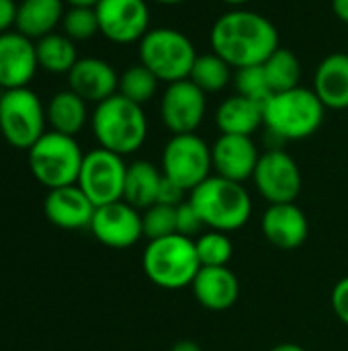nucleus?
Here are the masks:
<instances>
[{
	"instance_id": "34",
	"label": "nucleus",
	"mask_w": 348,
	"mask_h": 351,
	"mask_svg": "<svg viewBox=\"0 0 348 351\" xmlns=\"http://www.w3.org/2000/svg\"><path fill=\"white\" fill-rule=\"evenodd\" d=\"M203 220L199 218L197 210L187 202H183L180 206H176V234H183L187 239H195L199 237V230L203 228Z\"/></svg>"
},
{
	"instance_id": "38",
	"label": "nucleus",
	"mask_w": 348,
	"mask_h": 351,
	"mask_svg": "<svg viewBox=\"0 0 348 351\" xmlns=\"http://www.w3.org/2000/svg\"><path fill=\"white\" fill-rule=\"evenodd\" d=\"M332 10L338 21L348 25V0H332Z\"/></svg>"
},
{
	"instance_id": "43",
	"label": "nucleus",
	"mask_w": 348,
	"mask_h": 351,
	"mask_svg": "<svg viewBox=\"0 0 348 351\" xmlns=\"http://www.w3.org/2000/svg\"><path fill=\"white\" fill-rule=\"evenodd\" d=\"M150 2L164 4V6H174V4H183V2H187V0H150Z\"/></svg>"
},
{
	"instance_id": "20",
	"label": "nucleus",
	"mask_w": 348,
	"mask_h": 351,
	"mask_svg": "<svg viewBox=\"0 0 348 351\" xmlns=\"http://www.w3.org/2000/svg\"><path fill=\"white\" fill-rule=\"evenodd\" d=\"M195 300L211 311L224 313L238 302L240 296V282L236 274L226 267H201L191 284Z\"/></svg>"
},
{
	"instance_id": "1",
	"label": "nucleus",
	"mask_w": 348,
	"mask_h": 351,
	"mask_svg": "<svg viewBox=\"0 0 348 351\" xmlns=\"http://www.w3.org/2000/svg\"><path fill=\"white\" fill-rule=\"evenodd\" d=\"M211 51L234 70L260 66L281 45L279 31L265 14L248 8H230L215 19L209 31Z\"/></svg>"
},
{
	"instance_id": "25",
	"label": "nucleus",
	"mask_w": 348,
	"mask_h": 351,
	"mask_svg": "<svg viewBox=\"0 0 348 351\" xmlns=\"http://www.w3.org/2000/svg\"><path fill=\"white\" fill-rule=\"evenodd\" d=\"M45 115L51 125V132L74 138L86 125L88 109H86V101L68 88L51 97V101L45 107Z\"/></svg>"
},
{
	"instance_id": "19",
	"label": "nucleus",
	"mask_w": 348,
	"mask_h": 351,
	"mask_svg": "<svg viewBox=\"0 0 348 351\" xmlns=\"http://www.w3.org/2000/svg\"><path fill=\"white\" fill-rule=\"evenodd\" d=\"M94 210V204L78 185L49 189L43 202V212L47 220L64 230H80L86 226L90 228Z\"/></svg>"
},
{
	"instance_id": "10",
	"label": "nucleus",
	"mask_w": 348,
	"mask_h": 351,
	"mask_svg": "<svg viewBox=\"0 0 348 351\" xmlns=\"http://www.w3.org/2000/svg\"><path fill=\"white\" fill-rule=\"evenodd\" d=\"M125 175L127 165L123 162V156L98 146L84 154L76 185L86 193L94 208H101L123 199Z\"/></svg>"
},
{
	"instance_id": "29",
	"label": "nucleus",
	"mask_w": 348,
	"mask_h": 351,
	"mask_svg": "<svg viewBox=\"0 0 348 351\" xmlns=\"http://www.w3.org/2000/svg\"><path fill=\"white\" fill-rule=\"evenodd\" d=\"M158 84H160V80L144 64H135V66H129L119 76V90L117 93L144 107L148 101H152L156 97Z\"/></svg>"
},
{
	"instance_id": "23",
	"label": "nucleus",
	"mask_w": 348,
	"mask_h": 351,
	"mask_svg": "<svg viewBox=\"0 0 348 351\" xmlns=\"http://www.w3.org/2000/svg\"><path fill=\"white\" fill-rule=\"evenodd\" d=\"M64 14V0H23L14 27L29 39H41L55 31Z\"/></svg>"
},
{
	"instance_id": "30",
	"label": "nucleus",
	"mask_w": 348,
	"mask_h": 351,
	"mask_svg": "<svg viewBox=\"0 0 348 351\" xmlns=\"http://www.w3.org/2000/svg\"><path fill=\"white\" fill-rule=\"evenodd\" d=\"M201 267H226L234 255V243L226 232L209 230L195 239Z\"/></svg>"
},
{
	"instance_id": "39",
	"label": "nucleus",
	"mask_w": 348,
	"mask_h": 351,
	"mask_svg": "<svg viewBox=\"0 0 348 351\" xmlns=\"http://www.w3.org/2000/svg\"><path fill=\"white\" fill-rule=\"evenodd\" d=\"M170 351H203V350H201V346H199V343H195V341H191V339H183V341L174 343V348H172Z\"/></svg>"
},
{
	"instance_id": "13",
	"label": "nucleus",
	"mask_w": 348,
	"mask_h": 351,
	"mask_svg": "<svg viewBox=\"0 0 348 351\" xmlns=\"http://www.w3.org/2000/svg\"><path fill=\"white\" fill-rule=\"evenodd\" d=\"M94 10L101 33L113 43H139L150 31L148 0H98Z\"/></svg>"
},
{
	"instance_id": "42",
	"label": "nucleus",
	"mask_w": 348,
	"mask_h": 351,
	"mask_svg": "<svg viewBox=\"0 0 348 351\" xmlns=\"http://www.w3.org/2000/svg\"><path fill=\"white\" fill-rule=\"evenodd\" d=\"M224 4H228V6H232V8H242V6H246L250 0H222Z\"/></svg>"
},
{
	"instance_id": "32",
	"label": "nucleus",
	"mask_w": 348,
	"mask_h": 351,
	"mask_svg": "<svg viewBox=\"0 0 348 351\" xmlns=\"http://www.w3.org/2000/svg\"><path fill=\"white\" fill-rule=\"evenodd\" d=\"M142 226H144V237L148 241L176 234V208L164 204L150 206L142 214Z\"/></svg>"
},
{
	"instance_id": "26",
	"label": "nucleus",
	"mask_w": 348,
	"mask_h": 351,
	"mask_svg": "<svg viewBox=\"0 0 348 351\" xmlns=\"http://www.w3.org/2000/svg\"><path fill=\"white\" fill-rule=\"evenodd\" d=\"M37 62L51 74H68L78 62L74 41L64 33H49L35 43Z\"/></svg>"
},
{
	"instance_id": "33",
	"label": "nucleus",
	"mask_w": 348,
	"mask_h": 351,
	"mask_svg": "<svg viewBox=\"0 0 348 351\" xmlns=\"http://www.w3.org/2000/svg\"><path fill=\"white\" fill-rule=\"evenodd\" d=\"M234 84H236V93L238 95L248 97V99L258 101V103H265L273 95L263 64L260 66H248V68L236 70Z\"/></svg>"
},
{
	"instance_id": "41",
	"label": "nucleus",
	"mask_w": 348,
	"mask_h": 351,
	"mask_svg": "<svg viewBox=\"0 0 348 351\" xmlns=\"http://www.w3.org/2000/svg\"><path fill=\"white\" fill-rule=\"evenodd\" d=\"M64 2H68L70 6H96L98 4V0H64Z\"/></svg>"
},
{
	"instance_id": "5",
	"label": "nucleus",
	"mask_w": 348,
	"mask_h": 351,
	"mask_svg": "<svg viewBox=\"0 0 348 351\" xmlns=\"http://www.w3.org/2000/svg\"><path fill=\"white\" fill-rule=\"evenodd\" d=\"M142 269L146 278L162 290L191 288L201 269L195 239L170 234L164 239L148 241L142 255Z\"/></svg>"
},
{
	"instance_id": "8",
	"label": "nucleus",
	"mask_w": 348,
	"mask_h": 351,
	"mask_svg": "<svg viewBox=\"0 0 348 351\" xmlns=\"http://www.w3.org/2000/svg\"><path fill=\"white\" fill-rule=\"evenodd\" d=\"M45 121L43 103L29 86L0 95V132L10 146L29 150L45 134Z\"/></svg>"
},
{
	"instance_id": "36",
	"label": "nucleus",
	"mask_w": 348,
	"mask_h": 351,
	"mask_svg": "<svg viewBox=\"0 0 348 351\" xmlns=\"http://www.w3.org/2000/svg\"><path fill=\"white\" fill-rule=\"evenodd\" d=\"M185 189L183 187H178L174 181H170L168 177H164L162 179V185H160V191H158V202L156 204H164V206H172V208H176V206H180L185 199Z\"/></svg>"
},
{
	"instance_id": "14",
	"label": "nucleus",
	"mask_w": 348,
	"mask_h": 351,
	"mask_svg": "<svg viewBox=\"0 0 348 351\" xmlns=\"http://www.w3.org/2000/svg\"><path fill=\"white\" fill-rule=\"evenodd\" d=\"M90 230L98 243L111 249H129L144 237L142 214L127 202H113L94 210Z\"/></svg>"
},
{
	"instance_id": "4",
	"label": "nucleus",
	"mask_w": 348,
	"mask_h": 351,
	"mask_svg": "<svg viewBox=\"0 0 348 351\" xmlns=\"http://www.w3.org/2000/svg\"><path fill=\"white\" fill-rule=\"evenodd\" d=\"M92 134L101 148L119 156L137 152L148 138V117L144 107L119 93L109 97L94 107Z\"/></svg>"
},
{
	"instance_id": "12",
	"label": "nucleus",
	"mask_w": 348,
	"mask_h": 351,
	"mask_svg": "<svg viewBox=\"0 0 348 351\" xmlns=\"http://www.w3.org/2000/svg\"><path fill=\"white\" fill-rule=\"evenodd\" d=\"M207 113V95L189 78L166 84L160 99V119L176 134H195Z\"/></svg>"
},
{
	"instance_id": "6",
	"label": "nucleus",
	"mask_w": 348,
	"mask_h": 351,
	"mask_svg": "<svg viewBox=\"0 0 348 351\" xmlns=\"http://www.w3.org/2000/svg\"><path fill=\"white\" fill-rule=\"evenodd\" d=\"M139 64H144L160 82H178L189 78L197 60L195 43L174 27L150 29L137 47Z\"/></svg>"
},
{
	"instance_id": "16",
	"label": "nucleus",
	"mask_w": 348,
	"mask_h": 351,
	"mask_svg": "<svg viewBox=\"0 0 348 351\" xmlns=\"http://www.w3.org/2000/svg\"><path fill=\"white\" fill-rule=\"evenodd\" d=\"M39 68L35 43L18 31L0 35V86L4 90L29 86Z\"/></svg>"
},
{
	"instance_id": "37",
	"label": "nucleus",
	"mask_w": 348,
	"mask_h": 351,
	"mask_svg": "<svg viewBox=\"0 0 348 351\" xmlns=\"http://www.w3.org/2000/svg\"><path fill=\"white\" fill-rule=\"evenodd\" d=\"M16 10L18 4L14 0H0V35L16 23Z\"/></svg>"
},
{
	"instance_id": "31",
	"label": "nucleus",
	"mask_w": 348,
	"mask_h": 351,
	"mask_svg": "<svg viewBox=\"0 0 348 351\" xmlns=\"http://www.w3.org/2000/svg\"><path fill=\"white\" fill-rule=\"evenodd\" d=\"M62 29L72 41H86L94 37L101 33L96 10L92 6H70L62 19Z\"/></svg>"
},
{
	"instance_id": "15",
	"label": "nucleus",
	"mask_w": 348,
	"mask_h": 351,
	"mask_svg": "<svg viewBox=\"0 0 348 351\" xmlns=\"http://www.w3.org/2000/svg\"><path fill=\"white\" fill-rule=\"evenodd\" d=\"M258 158L260 152L252 136L219 134V138L211 144V162L215 175L236 183L252 179Z\"/></svg>"
},
{
	"instance_id": "3",
	"label": "nucleus",
	"mask_w": 348,
	"mask_h": 351,
	"mask_svg": "<svg viewBox=\"0 0 348 351\" xmlns=\"http://www.w3.org/2000/svg\"><path fill=\"white\" fill-rule=\"evenodd\" d=\"M265 128L279 140H306L324 123L326 107L308 86L273 93L265 105Z\"/></svg>"
},
{
	"instance_id": "40",
	"label": "nucleus",
	"mask_w": 348,
	"mask_h": 351,
	"mask_svg": "<svg viewBox=\"0 0 348 351\" xmlns=\"http://www.w3.org/2000/svg\"><path fill=\"white\" fill-rule=\"evenodd\" d=\"M269 351H306L302 346H297V343H279V346H275V348H271Z\"/></svg>"
},
{
	"instance_id": "11",
	"label": "nucleus",
	"mask_w": 348,
	"mask_h": 351,
	"mask_svg": "<svg viewBox=\"0 0 348 351\" xmlns=\"http://www.w3.org/2000/svg\"><path fill=\"white\" fill-rule=\"evenodd\" d=\"M252 183L269 206L295 204L302 193V171L291 154L281 148H271L260 154L252 175Z\"/></svg>"
},
{
	"instance_id": "7",
	"label": "nucleus",
	"mask_w": 348,
	"mask_h": 351,
	"mask_svg": "<svg viewBox=\"0 0 348 351\" xmlns=\"http://www.w3.org/2000/svg\"><path fill=\"white\" fill-rule=\"evenodd\" d=\"M84 154L72 136L45 132L29 148V169L33 177L47 189L78 183Z\"/></svg>"
},
{
	"instance_id": "35",
	"label": "nucleus",
	"mask_w": 348,
	"mask_h": 351,
	"mask_svg": "<svg viewBox=\"0 0 348 351\" xmlns=\"http://www.w3.org/2000/svg\"><path fill=\"white\" fill-rule=\"evenodd\" d=\"M330 304H332V311L338 317V321L348 327V276L338 280L336 286L332 288Z\"/></svg>"
},
{
	"instance_id": "27",
	"label": "nucleus",
	"mask_w": 348,
	"mask_h": 351,
	"mask_svg": "<svg viewBox=\"0 0 348 351\" xmlns=\"http://www.w3.org/2000/svg\"><path fill=\"white\" fill-rule=\"evenodd\" d=\"M263 68H265V74H267V80H269L273 93H281V90H289V88L299 86L302 62L291 49L279 45L267 58Z\"/></svg>"
},
{
	"instance_id": "2",
	"label": "nucleus",
	"mask_w": 348,
	"mask_h": 351,
	"mask_svg": "<svg viewBox=\"0 0 348 351\" xmlns=\"http://www.w3.org/2000/svg\"><path fill=\"white\" fill-rule=\"evenodd\" d=\"M189 204L209 230L236 232L252 216V199L244 183L224 179L219 175L207 177L189 193Z\"/></svg>"
},
{
	"instance_id": "24",
	"label": "nucleus",
	"mask_w": 348,
	"mask_h": 351,
	"mask_svg": "<svg viewBox=\"0 0 348 351\" xmlns=\"http://www.w3.org/2000/svg\"><path fill=\"white\" fill-rule=\"evenodd\" d=\"M162 179H164L162 169H158L148 160H135L127 165L123 202H127L135 210H148L158 202Z\"/></svg>"
},
{
	"instance_id": "21",
	"label": "nucleus",
	"mask_w": 348,
	"mask_h": 351,
	"mask_svg": "<svg viewBox=\"0 0 348 351\" xmlns=\"http://www.w3.org/2000/svg\"><path fill=\"white\" fill-rule=\"evenodd\" d=\"M312 88L326 109H348V51L330 53L318 64Z\"/></svg>"
},
{
	"instance_id": "28",
	"label": "nucleus",
	"mask_w": 348,
	"mask_h": 351,
	"mask_svg": "<svg viewBox=\"0 0 348 351\" xmlns=\"http://www.w3.org/2000/svg\"><path fill=\"white\" fill-rule=\"evenodd\" d=\"M232 70L234 68L217 53H201L193 64L189 80H193L205 95L222 93L232 82Z\"/></svg>"
},
{
	"instance_id": "17",
	"label": "nucleus",
	"mask_w": 348,
	"mask_h": 351,
	"mask_svg": "<svg viewBox=\"0 0 348 351\" xmlns=\"http://www.w3.org/2000/svg\"><path fill=\"white\" fill-rule=\"evenodd\" d=\"M260 230L265 239L283 251L299 249L308 234L310 224L304 210L295 204H275L269 206L260 218Z\"/></svg>"
},
{
	"instance_id": "9",
	"label": "nucleus",
	"mask_w": 348,
	"mask_h": 351,
	"mask_svg": "<svg viewBox=\"0 0 348 351\" xmlns=\"http://www.w3.org/2000/svg\"><path fill=\"white\" fill-rule=\"evenodd\" d=\"M160 169L164 177L191 193L197 185L211 177V146L197 136V132L176 134L164 144Z\"/></svg>"
},
{
	"instance_id": "18",
	"label": "nucleus",
	"mask_w": 348,
	"mask_h": 351,
	"mask_svg": "<svg viewBox=\"0 0 348 351\" xmlns=\"http://www.w3.org/2000/svg\"><path fill=\"white\" fill-rule=\"evenodd\" d=\"M70 90L80 95L86 103H103L119 90V74L101 58H78L68 72Z\"/></svg>"
},
{
	"instance_id": "22",
	"label": "nucleus",
	"mask_w": 348,
	"mask_h": 351,
	"mask_svg": "<svg viewBox=\"0 0 348 351\" xmlns=\"http://www.w3.org/2000/svg\"><path fill=\"white\" fill-rule=\"evenodd\" d=\"M265 103L252 101L242 95H232L224 99L215 111V125L219 134L232 136H252L265 125Z\"/></svg>"
}]
</instances>
